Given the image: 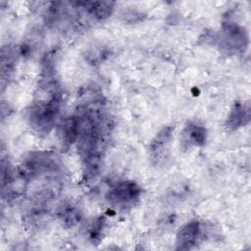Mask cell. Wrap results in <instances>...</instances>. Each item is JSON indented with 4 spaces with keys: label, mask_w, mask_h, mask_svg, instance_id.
Returning <instances> with one entry per match:
<instances>
[{
    "label": "cell",
    "mask_w": 251,
    "mask_h": 251,
    "mask_svg": "<svg viewBox=\"0 0 251 251\" xmlns=\"http://www.w3.org/2000/svg\"><path fill=\"white\" fill-rule=\"evenodd\" d=\"M172 130L173 128L170 126L164 127L153 139V141L150 144L149 150H150V156L152 160L159 164L167 157L168 150H169V144L172 137Z\"/></svg>",
    "instance_id": "277c9868"
},
{
    "label": "cell",
    "mask_w": 251,
    "mask_h": 251,
    "mask_svg": "<svg viewBox=\"0 0 251 251\" xmlns=\"http://www.w3.org/2000/svg\"><path fill=\"white\" fill-rule=\"evenodd\" d=\"M104 226H105L104 218H99V219L95 220V222L92 224V226H90V230H89V237L92 242H99L101 240Z\"/></svg>",
    "instance_id": "9c48e42d"
},
{
    "label": "cell",
    "mask_w": 251,
    "mask_h": 251,
    "mask_svg": "<svg viewBox=\"0 0 251 251\" xmlns=\"http://www.w3.org/2000/svg\"><path fill=\"white\" fill-rule=\"evenodd\" d=\"M220 41L227 51H242L247 45V35L245 30L238 25L226 23L223 26Z\"/></svg>",
    "instance_id": "7a4b0ae2"
},
{
    "label": "cell",
    "mask_w": 251,
    "mask_h": 251,
    "mask_svg": "<svg viewBox=\"0 0 251 251\" xmlns=\"http://www.w3.org/2000/svg\"><path fill=\"white\" fill-rule=\"evenodd\" d=\"M141 194L140 187L131 180L121 181L114 185L107 193L108 202L117 209H126L132 207Z\"/></svg>",
    "instance_id": "6da1fadb"
},
{
    "label": "cell",
    "mask_w": 251,
    "mask_h": 251,
    "mask_svg": "<svg viewBox=\"0 0 251 251\" xmlns=\"http://www.w3.org/2000/svg\"><path fill=\"white\" fill-rule=\"evenodd\" d=\"M250 121V104L249 102H237L232 108L226 126L229 130H235L247 125Z\"/></svg>",
    "instance_id": "5b68a950"
},
{
    "label": "cell",
    "mask_w": 251,
    "mask_h": 251,
    "mask_svg": "<svg viewBox=\"0 0 251 251\" xmlns=\"http://www.w3.org/2000/svg\"><path fill=\"white\" fill-rule=\"evenodd\" d=\"M201 233V226L198 221L192 220L183 225L176 235V249L189 250L196 244Z\"/></svg>",
    "instance_id": "3957f363"
},
{
    "label": "cell",
    "mask_w": 251,
    "mask_h": 251,
    "mask_svg": "<svg viewBox=\"0 0 251 251\" xmlns=\"http://www.w3.org/2000/svg\"><path fill=\"white\" fill-rule=\"evenodd\" d=\"M207 137L206 129L197 123L190 122L183 130V141L188 145L201 146L205 143Z\"/></svg>",
    "instance_id": "8992f818"
},
{
    "label": "cell",
    "mask_w": 251,
    "mask_h": 251,
    "mask_svg": "<svg viewBox=\"0 0 251 251\" xmlns=\"http://www.w3.org/2000/svg\"><path fill=\"white\" fill-rule=\"evenodd\" d=\"M60 216H61V220L64 222V225L69 227H72L75 225H76L80 219L79 212L73 206L65 207L61 211Z\"/></svg>",
    "instance_id": "ba28073f"
},
{
    "label": "cell",
    "mask_w": 251,
    "mask_h": 251,
    "mask_svg": "<svg viewBox=\"0 0 251 251\" xmlns=\"http://www.w3.org/2000/svg\"><path fill=\"white\" fill-rule=\"evenodd\" d=\"M16 51L13 47L7 46L2 48L1 53V80L2 85H4L5 79L10 76V74L13 72L14 65L16 62Z\"/></svg>",
    "instance_id": "52a82bcc"
}]
</instances>
